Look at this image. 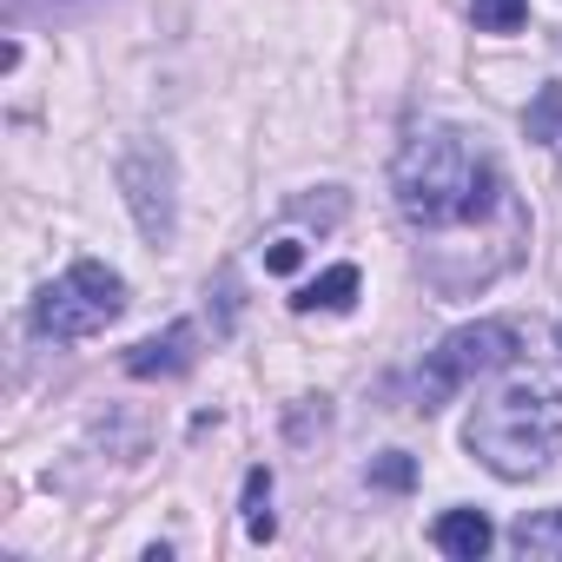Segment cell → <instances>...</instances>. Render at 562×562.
Returning <instances> with one entry per match:
<instances>
[{
  "instance_id": "1",
  "label": "cell",
  "mask_w": 562,
  "mask_h": 562,
  "mask_svg": "<svg viewBox=\"0 0 562 562\" xmlns=\"http://www.w3.org/2000/svg\"><path fill=\"white\" fill-rule=\"evenodd\" d=\"M496 199H503L496 159L483 146H470L463 133H450V126H430L397 153V205L424 232L476 225V218H490Z\"/></svg>"
},
{
  "instance_id": "2",
  "label": "cell",
  "mask_w": 562,
  "mask_h": 562,
  "mask_svg": "<svg viewBox=\"0 0 562 562\" xmlns=\"http://www.w3.org/2000/svg\"><path fill=\"white\" fill-rule=\"evenodd\" d=\"M470 457L503 476V483H529L562 457V391L542 378H516L496 397H483L463 424Z\"/></svg>"
},
{
  "instance_id": "3",
  "label": "cell",
  "mask_w": 562,
  "mask_h": 562,
  "mask_svg": "<svg viewBox=\"0 0 562 562\" xmlns=\"http://www.w3.org/2000/svg\"><path fill=\"white\" fill-rule=\"evenodd\" d=\"M120 312H126V278L106 271L100 258H80V265H67L54 285L34 299V331L54 338V345H74V338L106 331Z\"/></svg>"
},
{
  "instance_id": "4",
  "label": "cell",
  "mask_w": 562,
  "mask_h": 562,
  "mask_svg": "<svg viewBox=\"0 0 562 562\" xmlns=\"http://www.w3.org/2000/svg\"><path fill=\"white\" fill-rule=\"evenodd\" d=\"M509 364H516V331H509V325L483 318V325L450 331V338L430 351V364H424V411H437L450 391H463V384H476V378H496V371H509Z\"/></svg>"
},
{
  "instance_id": "5",
  "label": "cell",
  "mask_w": 562,
  "mask_h": 562,
  "mask_svg": "<svg viewBox=\"0 0 562 562\" xmlns=\"http://www.w3.org/2000/svg\"><path fill=\"white\" fill-rule=\"evenodd\" d=\"M153 166V146H133L126 153V166H120V186H126V199H133V218H139V232L146 238H172V166L153 179L146 172Z\"/></svg>"
},
{
  "instance_id": "6",
  "label": "cell",
  "mask_w": 562,
  "mask_h": 562,
  "mask_svg": "<svg viewBox=\"0 0 562 562\" xmlns=\"http://www.w3.org/2000/svg\"><path fill=\"white\" fill-rule=\"evenodd\" d=\"M192 345H199V331L179 318V325H166L159 338L133 345V351H126V371H133V378H179V371L192 364Z\"/></svg>"
},
{
  "instance_id": "7",
  "label": "cell",
  "mask_w": 562,
  "mask_h": 562,
  "mask_svg": "<svg viewBox=\"0 0 562 562\" xmlns=\"http://www.w3.org/2000/svg\"><path fill=\"white\" fill-rule=\"evenodd\" d=\"M430 542H437L450 562H476V555H490L496 529H490V516H483V509H443V516H437V529H430Z\"/></svg>"
},
{
  "instance_id": "8",
  "label": "cell",
  "mask_w": 562,
  "mask_h": 562,
  "mask_svg": "<svg viewBox=\"0 0 562 562\" xmlns=\"http://www.w3.org/2000/svg\"><path fill=\"white\" fill-rule=\"evenodd\" d=\"M358 285H364V278H358V265H331L325 278H312V285H305L292 305H299V312H351Z\"/></svg>"
},
{
  "instance_id": "9",
  "label": "cell",
  "mask_w": 562,
  "mask_h": 562,
  "mask_svg": "<svg viewBox=\"0 0 562 562\" xmlns=\"http://www.w3.org/2000/svg\"><path fill=\"white\" fill-rule=\"evenodd\" d=\"M509 542H516V555H529V562L562 555V509H529V516L509 529Z\"/></svg>"
},
{
  "instance_id": "10",
  "label": "cell",
  "mask_w": 562,
  "mask_h": 562,
  "mask_svg": "<svg viewBox=\"0 0 562 562\" xmlns=\"http://www.w3.org/2000/svg\"><path fill=\"white\" fill-rule=\"evenodd\" d=\"M271 470H251L245 476V536L251 542H271Z\"/></svg>"
},
{
  "instance_id": "11",
  "label": "cell",
  "mask_w": 562,
  "mask_h": 562,
  "mask_svg": "<svg viewBox=\"0 0 562 562\" xmlns=\"http://www.w3.org/2000/svg\"><path fill=\"white\" fill-rule=\"evenodd\" d=\"M470 14L483 34H516L529 21V0H470Z\"/></svg>"
},
{
  "instance_id": "12",
  "label": "cell",
  "mask_w": 562,
  "mask_h": 562,
  "mask_svg": "<svg viewBox=\"0 0 562 562\" xmlns=\"http://www.w3.org/2000/svg\"><path fill=\"white\" fill-rule=\"evenodd\" d=\"M371 483H378V490H411V483H417V463H411L404 450H384V457L371 463Z\"/></svg>"
},
{
  "instance_id": "13",
  "label": "cell",
  "mask_w": 562,
  "mask_h": 562,
  "mask_svg": "<svg viewBox=\"0 0 562 562\" xmlns=\"http://www.w3.org/2000/svg\"><path fill=\"white\" fill-rule=\"evenodd\" d=\"M555 120H562V87H549V93L536 100V113H529V139H549Z\"/></svg>"
},
{
  "instance_id": "14",
  "label": "cell",
  "mask_w": 562,
  "mask_h": 562,
  "mask_svg": "<svg viewBox=\"0 0 562 562\" xmlns=\"http://www.w3.org/2000/svg\"><path fill=\"white\" fill-rule=\"evenodd\" d=\"M299 258H305V251H299V238H278V245L265 251V271H299Z\"/></svg>"
},
{
  "instance_id": "15",
  "label": "cell",
  "mask_w": 562,
  "mask_h": 562,
  "mask_svg": "<svg viewBox=\"0 0 562 562\" xmlns=\"http://www.w3.org/2000/svg\"><path fill=\"white\" fill-rule=\"evenodd\" d=\"M555 345H562V331H555Z\"/></svg>"
}]
</instances>
